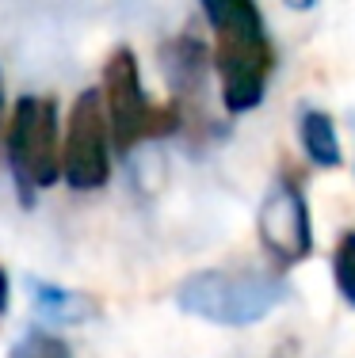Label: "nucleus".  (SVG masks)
<instances>
[{
    "label": "nucleus",
    "mask_w": 355,
    "mask_h": 358,
    "mask_svg": "<svg viewBox=\"0 0 355 358\" xmlns=\"http://www.w3.org/2000/svg\"><path fill=\"white\" fill-rule=\"evenodd\" d=\"M286 4H291V8H298V12H302V8H314L317 0H286Z\"/></svg>",
    "instance_id": "obj_14"
},
{
    "label": "nucleus",
    "mask_w": 355,
    "mask_h": 358,
    "mask_svg": "<svg viewBox=\"0 0 355 358\" xmlns=\"http://www.w3.org/2000/svg\"><path fill=\"white\" fill-rule=\"evenodd\" d=\"M8 358H73L69 343L54 331H27L23 339H15Z\"/></svg>",
    "instance_id": "obj_12"
},
{
    "label": "nucleus",
    "mask_w": 355,
    "mask_h": 358,
    "mask_svg": "<svg viewBox=\"0 0 355 358\" xmlns=\"http://www.w3.org/2000/svg\"><path fill=\"white\" fill-rule=\"evenodd\" d=\"M298 141L306 149V157L317 168H336L340 164V138H336V126L325 110H306L298 122Z\"/></svg>",
    "instance_id": "obj_8"
},
{
    "label": "nucleus",
    "mask_w": 355,
    "mask_h": 358,
    "mask_svg": "<svg viewBox=\"0 0 355 358\" xmlns=\"http://www.w3.org/2000/svg\"><path fill=\"white\" fill-rule=\"evenodd\" d=\"M8 301H12V278L0 267V320H4V313H8Z\"/></svg>",
    "instance_id": "obj_13"
},
{
    "label": "nucleus",
    "mask_w": 355,
    "mask_h": 358,
    "mask_svg": "<svg viewBox=\"0 0 355 358\" xmlns=\"http://www.w3.org/2000/svg\"><path fill=\"white\" fill-rule=\"evenodd\" d=\"M333 282L336 294L355 309V233H344L333 248Z\"/></svg>",
    "instance_id": "obj_11"
},
{
    "label": "nucleus",
    "mask_w": 355,
    "mask_h": 358,
    "mask_svg": "<svg viewBox=\"0 0 355 358\" xmlns=\"http://www.w3.org/2000/svg\"><path fill=\"white\" fill-rule=\"evenodd\" d=\"M111 122H107L104 92L84 88L73 99L69 126L62 145V179L73 191H99L111 176Z\"/></svg>",
    "instance_id": "obj_3"
},
{
    "label": "nucleus",
    "mask_w": 355,
    "mask_h": 358,
    "mask_svg": "<svg viewBox=\"0 0 355 358\" xmlns=\"http://www.w3.org/2000/svg\"><path fill=\"white\" fill-rule=\"evenodd\" d=\"M31 309L42 324H54V328H65V324H84L88 317H96V301L92 297L77 294V289H65L57 282H42V278H31Z\"/></svg>",
    "instance_id": "obj_7"
},
{
    "label": "nucleus",
    "mask_w": 355,
    "mask_h": 358,
    "mask_svg": "<svg viewBox=\"0 0 355 358\" xmlns=\"http://www.w3.org/2000/svg\"><path fill=\"white\" fill-rule=\"evenodd\" d=\"M0 122H4V88H0Z\"/></svg>",
    "instance_id": "obj_15"
},
{
    "label": "nucleus",
    "mask_w": 355,
    "mask_h": 358,
    "mask_svg": "<svg viewBox=\"0 0 355 358\" xmlns=\"http://www.w3.org/2000/svg\"><path fill=\"white\" fill-rule=\"evenodd\" d=\"M256 233L264 252L279 267H294L314 252V221H309L306 194H302L298 183H291V179L272 183V191L260 202Z\"/></svg>",
    "instance_id": "obj_5"
},
{
    "label": "nucleus",
    "mask_w": 355,
    "mask_h": 358,
    "mask_svg": "<svg viewBox=\"0 0 355 358\" xmlns=\"http://www.w3.org/2000/svg\"><path fill=\"white\" fill-rule=\"evenodd\" d=\"M104 107L107 122H111V141L118 152H130L138 141L149 138V122H153V103L146 99L141 88V69L130 46L111 50L104 65Z\"/></svg>",
    "instance_id": "obj_6"
},
{
    "label": "nucleus",
    "mask_w": 355,
    "mask_h": 358,
    "mask_svg": "<svg viewBox=\"0 0 355 358\" xmlns=\"http://www.w3.org/2000/svg\"><path fill=\"white\" fill-rule=\"evenodd\" d=\"M202 12H207L214 35H218V31L264 27V15H260L256 0H202Z\"/></svg>",
    "instance_id": "obj_10"
},
{
    "label": "nucleus",
    "mask_w": 355,
    "mask_h": 358,
    "mask_svg": "<svg viewBox=\"0 0 355 358\" xmlns=\"http://www.w3.org/2000/svg\"><path fill=\"white\" fill-rule=\"evenodd\" d=\"M165 69L172 88H199L202 69H207V50L199 46L195 38H176L172 46L165 50Z\"/></svg>",
    "instance_id": "obj_9"
},
{
    "label": "nucleus",
    "mask_w": 355,
    "mask_h": 358,
    "mask_svg": "<svg viewBox=\"0 0 355 358\" xmlns=\"http://www.w3.org/2000/svg\"><path fill=\"white\" fill-rule=\"evenodd\" d=\"M62 126L57 103L50 96H23L8 118V164L20 183V194L31 202L35 191H46L62 179Z\"/></svg>",
    "instance_id": "obj_2"
},
{
    "label": "nucleus",
    "mask_w": 355,
    "mask_h": 358,
    "mask_svg": "<svg viewBox=\"0 0 355 358\" xmlns=\"http://www.w3.org/2000/svg\"><path fill=\"white\" fill-rule=\"evenodd\" d=\"M283 301V286L260 271H199L176 289V305L183 313L222 328H244L264 320Z\"/></svg>",
    "instance_id": "obj_1"
},
{
    "label": "nucleus",
    "mask_w": 355,
    "mask_h": 358,
    "mask_svg": "<svg viewBox=\"0 0 355 358\" xmlns=\"http://www.w3.org/2000/svg\"><path fill=\"white\" fill-rule=\"evenodd\" d=\"M214 65L222 76V103L230 115L260 107L267 92V76L275 69V46L264 27L218 31Z\"/></svg>",
    "instance_id": "obj_4"
}]
</instances>
